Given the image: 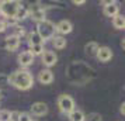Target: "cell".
I'll return each mask as SVG.
<instances>
[{
    "mask_svg": "<svg viewBox=\"0 0 125 121\" xmlns=\"http://www.w3.org/2000/svg\"><path fill=\"white\" fill-rule=\"evenodd\" d=\"M97 58L101 61V62H107V61H110L111 59V56H113V52H111V49L110 48H107V46H103V48H98V51H97Z\"/></svg>",
    "mask_w": 125,
    "mask_h": 121,
    "instance_id": "cell-5",
    "label": "cell"
},
{
    "mask_svg": "<svg viewBox=\"0 0 125 121\" xmlns=\"http://www.w3.org/2000/svg\"><path fill=\"white\" fill-rule=\"evenodd\" d=\"M70 120L72 121H84V114L80 110H73L70 113Z\"/></svg>",
    "mask_w": 125,
    "mask_h": 121,
    "instance_id": "cell-15",
    "label": "cell"
},
{
    "mask_svg": "<svg viewBox=\"0 0 125 121\" xmlns=\"http://www.w3.org/2000/svg\"><path fill=\"white\" fill-rule=\"evenodd\" d=\"M18 6H20L18 1H4V3H1L0 9H1V11H3L4 16H7V17H14Z\"/></svg>",
    "mask_w": 125,
    "mask_h": 121,
    "instance_id": "cell-4",
    "label": "cell"
},
{
    "mask_svg": "<svg viewBox=\"0 0 125 121\" xmlns=\"http://www.w3.org/2000/svg\"><path fill=\"white\" fill-rule=\"evenodd\" d=\"M18 121H31V118H30V115L27 113H21L20 117H18Z\"/></svg>",
    "mask_w": 125,
    "mask_h": 121,
    "instance_id": "cell-23",
    "label": "cell"
},
{
    "mask_svg": "<svg viewBox=\"0 0 125 121\" xmlns=\"http://www.w3.org/2000/svg\"><path fill=\"white\" fill-rule=\"evenodd\" d=\"M31 111H32V114H35V115H44V114L48 113V106H46L45 103H35V104H32Z\"/></svg>",
    "mask_w": 125,
    "mask_h": 121,
    "instance_id": "cell-10",
    "label": "cell"
},
{
    "mask_svg": "<svg viewBox=\"0 0 125 121\" xmlns=\"http://www.w3.org/2000/svg\"><path fill=\"white\" fill-rule=\"evenodd\" d=\"M52 44H53V46H55V48H58V49H62V48H65V46H66V40H65L63 37H55V38H53V41H52Z\"/></svg>",
    "mask_w": 125,
    "mask_h": 121,
    "instance_id": "cell-14",
    "label": "cell"
},
{
    "mask_svg": "<svg viewBox=\"0 0 125 121\" xmlns=\"http://www.w3.org/2000/svg\"><path fill=\"white\" fill-rule=\"evenodd\" d=\"M31 49H32V55H38V54H42V51H44V46L42 45H32L31 46Z\"/></svg>",
    "mask_w": 125,
    "mask_h": 121,
    "instance_id": "cell-20",
    "label": "cell"
},
{
    "mask_svg": "<svg viewBox=\"0 0 125 121\" xmlns=\"http://www.w3.org/2000/svg\"><path fill=\"white\" fill-rule=\"evenodd\" d=\"M58 104H59V107H61V110H62L63 113L70 114L74 110L73 99L70 97V96H68V94H62V96L59 97V100H58Z\"/></svg>",
    "mask_w": 125,
    "mask_h": 121,
    "instance_id": "cell-3",
    "label": "cell"
},
{
    "mask_svg": "<svg viewBox=\"0 0 125 121\" xmlns=\"http://www.w3.org/2000/svg\"><path fill=\"white\" fill-rule=\"evenodd\" d=\"M73 3H74V4H84L86 1H84V0H74Z\"/></svg>",
    "mask_w": 125,
    "mask_h": 121,
    "instance_id": "cell-26",
    "label": "cell"
},
{
    "mask_svg": "<svg viewBox=\"0 0 125 121\" xmlns=\"http://www.w3.org/2000/svg\"><path fill=\"white\" fill-rule=\"evenodd\" d=\"M55 25H53V23H51V21H46V20H44V21H41V23H38V33L37 34L41 37V40H48V38H52L53 37V34H55Z\"/></svg>",
    "mask_w": 125,
    "mask_h": 121,
    "instance_id": "cell-2",
    "label": "cell"
},
{
    "mask_svg": "<svg viewBox=\"0 0 125 121\" xmlns=\"http://www.w3.org/2000/svg\"><path fill=\"white\" fill-rule=\"evenodd\" d=\"M42 62H44L46 66H52V65L56 64V55L52 51H45L42 54Z\"/></svg>",
    "mask_w": 125,
    "mask_h": 121,
    "instance_id": "cell-9",
    "label": "cell"
},
{
    "mask_svg": "<svg viewBox=\"0 0 125 121\" xmlns=\"http://www.w3.org/2000/svg\"><path fill=\"white\" fill-rule=\"evenodd\" d=\"M38 77H40V82L44 83V85H48V83H51L53 80V75H52L51 70H41Z\"/></svg>",
    "mask_w": 125,
    "mask_h": 121,
    "instance_id": "cell-13",
    "label": "cell"
},
{
    "mask_svg": "<svg viewBox=\"0 0 125 121\" xmlns=\"http://www.w3.org/2000/svg\"><path fill=\"white\" fill-rule=\"evenodd\" d=\"M42 42L44 41L41 40V37L38 34H32L30 37V44H31V46L32 45H42Z\"/></svg>",
    "mask_w": 125,
    "mask_h": 121,
    "instance_id": "cell-19",
    "label": "cell"
},
{
    "mask_svg": "<svg viewBox=\"0 0 125 121\" xmlns=\"http://www.w3.org/2000/svg\"><path fill=\"white\" fill-rule=\"evenodd\" d=\"M9 120H10V111H7V110L0 111V121H9Z\"/></svg>",
    "mask_w": 125,
    "mask_h": 121,
    "instance_id": "cell-21",
    "label": "cell"
},
{
    "mask_svg": "<svg viewBox=\"0 0 125 121\" xmlns=\"http://www.w3.org/2000/svg\"><path fill=\"white\" fill-rule=\"evenodd\" d=\"M32 59H34V55H32L30 51L21 52V54L18 55V62H20V65H23V66L31 65L32 64Z\"/></svg>",
    "mask_w": 125,
    "mask_h": 121,
    "instance_id": "cell-7",
    "label": "cell"
},
{
    "mask_svg": "<svg viewBox=\"0 0 125 121\" xmlns=\"http://www.w3.org/2000/svg\"><path fill=\"white\" fill-rule=\"evenodd\" d=\"M3 30H4V24H3V23H0V33H1Z\"/></svg>",
    "mask_w": 125,
    "mask_h": 121,
    "instance_id": "cell-28",
    "label": "cell"
},
{
    "mask_svg": "<svg viewBox=\"0 0 125 121\" xmlns=\"http://www.w3.org/2000/svg\"><path fill=\"white\" fill-rule=\"evenodd\" d=\"M56 30L59 33H62V34H69V33L72 31V23L68 21V20H62V21L56 25Z\"/></svg>",
    "mask_w": 125,
    "mask_h": 121,
    "instance_id": "cell-12",
    "label": "cell"
},
{
    "mask_svg": "<svg viewBox=\"0 0 125 121\" xmlns=\"http://www.w3.org/2000/svg\"><path fill=\"white\" fill-rule=\"evenodd\" d=\"M118 13V6L114 1H105V7H104V14L108 17H115Z\"/></svg>",
    "mask_w": 125,
    "mask_h": 121,
    "instance_id": "cell-6",
    "label": "cell"
},
{
    "mask_svg": "<svg viewBox=\"0 0 125 121\" xmlns=\"http://www.w3.org/2000/svg\"><path fill=\"white\" fill-rule=\"evenodd\" d=\"M9 82L14 85L17 89H21V90H27L34 85V79L32 76L30 75L28 72L25 70H17L11 75L9 76Z\"/></svg>",
    "mask_w": 125,
    "mask_h": 121,
    "instance_id": "cell-1",
    "label": "cell"
},
{
    "mask_svg": "<svg viewBox=\"0 0 125 121\" xmlns=\"http://www.w3.org/2000/svg\"><path fill=\"white\" fill-rule=\"evenodd\" d=\"M18 117H20V113H17V111L10 113V120L9 121H18Z\"/></svg>",
    "mask_w": 125,
    "mask_h": 121,
    "instance_id": "cell-24",
    "label": "cell"
},
{
    "mask_svg": "<svg viewBox=\"0 0 125 121\" xmlns=\"http://www.w3.org/2000/svg\"><path fill=\"white\" fill-rule=\"evenodd\" d=\"M114 27L118 30H122L125 27V20L122 16H115L114 17Z\"/></svg>",
    "mask_w": 125,
    "mask_h": 121,
    "instance_id": "cell-17",
    "label": "cell"
},
{
    "mask_svg": "<svg viewBox=\"0 0 125 121\" xmlns=\"http://www.w3.org/2000/svg\"><path fill=\"white\" fill-rule=\"evenodd\" d=\"M18 44H20V40H18L17 35H10L6 38V48L9 51H14L18 46Z\"/></svg>",
    "mask_w": 125,
    "mask_h": 121,
    "instance_id": "cell-11",
    "label": "cell"
},
{
    "mask_svg": "<svg viewBox=\"0 0 125 121\" xmlns=\"http://www.w3.org/2000/svg\"><path fill=\"white\" fill-rule=\"evenodd\" d=\"M124 107H125V104L122 103V104H121V113H122V114H124V111H125V109H124Z\"/></svg>",
    "mask_w": 125,
    "mask_h": 121,
    "instance_id": "cell-27",
    "label": "cell"
},
{
    "mask_svg": "<svg viewBox=\"0 0 125 121\" xmlns=\"http://www.w3.org/2000/svg\"><path fill=\"white\" fill-rule=\"evenodd\" d=\"M25 16H27V9L24 6H18L17 11L14 14V17L17 18V20H21V18H25Z\"/></svg>",
    "mask_w": 125,
    "mask_h": 121,
    "instance_id": "cell-18",
    "label": "cell"
},
{
    "mask_svg": "<svg viewBox=\"0 0 125 121\" xmlns=\"http://www.w3.org/2000/svg\"><path fill=\"white\" fill-rule=\"evenodd\" d=\"M89 121H101V117H100V114L93 113V114L89 115Z\"/></svg>",
    "mask_w": 125,
    "mask_h": 121,
    "instance_id": "cell-22",
    "label": "cell"
},
{
    "mask_svg": "<svg viewBox=\"0 0 125 121\" xmlns=\"http://www.w3.org/2000/svg\"><path fill=\"white\" fill-rule=\"evenodd\" d=\"M3 82H4V83H7V82H9V77H7L6 75H3V73H1V75H0V85H1Z\"/></svg>",
    "mask_w": 125,
    "mask_h": 121,
    "instance_id": "cell-25",
    "label": "cell"
},
{
    "mask_svg": "<svg viewBox=\"0 0 125 121\" xmlns=\"http://www.w3.org/2000/svg\"><path fill=\"white\" fill-rule=\"evenodd\" d=\"M31 17L37 20V21H44L45 20V11H44V9H41L40 6H34L31 7Z\"/></svg>",
    "mask_w": 125,
    "mask_h": 121,
    "instance_id": "cell-8",
    "label": "cell"
},
{
    "mask_svg": "<svg viewBox=\"0 0 125 121\" xmlns=\"http://www.w3.org/2000/svg\"><path fill=\"white\" fill-rule=\"evenodd\" d=\"M86 52L89 54V55H96L97 51H98V45H97L96 42H89L87 45H86Z\"/></svg>",
    "mask_w": 125,
    "mask_h": 121,
    "instance_id": "cell-16",
    "label": "cell"
}]
</instances>
